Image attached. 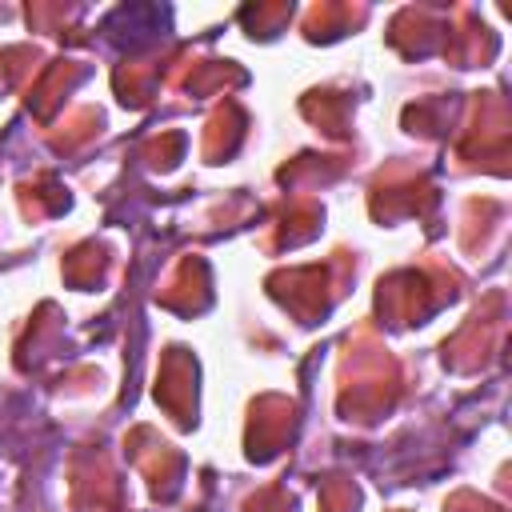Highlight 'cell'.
<instances>
[{"mask_svg": "<svg viewBox=\"0 0 512 512\" xmlns=\"http://www.w3.org/2000/svg\"><path fill=\"white\" fill-rule=\"evenodd\" d=\"M172 8L160 4H120L104 16V32L120 44V48H140L144 40H156L160 32H168Z\"/></svg>", "mask_w": 512, "mask_h": 512, "instance_id": "obj_1", "label": "cell"}]
</instances>
